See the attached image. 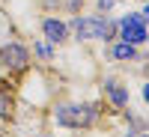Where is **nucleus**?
<instances>
[{"instance_id": "nucleus-1", "label": "nucleus", "mask_w": 149, "mask_h": 137, "mask_svg": "<svg viewBox=\"0 0 149 137\" xmlns=\"http://www.w3.org/2000/svg\"><path fill=\"white\" fill-rule=\"evenodd\" d=\"M102 119V104L98 102H66L54 107V122L60 128H93Z\"/></svg>"}, {"instance_id": "nucleus-2", "label": "nucleus", "mask_w": 149, "mask_h": 137, "mask_svg": "<svg viewBox=\"0 0 149 137\" xmlns=\"http://www.w3.org/2000/svg\"><path fill=\"white\" fill-rule=\"evenodd\" d=\"M69 33H74L78 42H113L116 39V21L104 15H74L69 21Z\"/></svg>"}, {"instance_id": "nucleus-3", "label": "nucleus", "mask_w": 149, "mask_h": 137, "mask_svg": "<svg viewBox=\"0 0 149 137\" xmlns=\"http://www.w3.org/2000/svg\"><path fill=\"white\" fill-rule=\"evenodd\" d=\"M116 39H125L131 45H146L149 33H146V6L140 12H128V15H122L116 21Z\"/></svg>"}, {"instance_id": "nucleus-4", "label": "nucleus", "mask_w": 149, "mask_h": 137, "mask_svg": "<svg viewBox=\"0 0 149 137\" xmlns=\"http://www.w3.org/2000/svg\"><path fill=\"white\" fill-rule=\"evenodd\" d=\"M0 69L9 74H24L30 69V48L21 42H3L0 45Z\"/></svg>"}, {"instance_id": "nucleus-5", "label": "nucleus", "mask_w": 149, "mask_h": 137, "mask_svg": "<svg viewBox=\"0 0 149 137\" xmlns=\"http://www.w3.org/2000/svg\"><path fill=\"white\" fill-rule=\"evenodd\" d=\"M102 92H104L107 104L113 107V110H125V107H128V102H131L128 86H125V83H119L116 78H104V83H102Z\"/></svg>"}, {"instance_id": "nucleus-6", "label": "nucleus", "mask_w": 149, "mask_h": 137, "mask_svg": "<svg viewBox=\"0 0 149 137\" xmlns=\"http://www.w3.org/2000/svg\"><path fill=\"white\" fill-rule=\"evenodd\" d=\"M42 36H45V42H51L57 48V45L69 42V24L60 21L57 15H48V18H42Z\"/></svg>"}, {"instance_id": "nucleus-7", "label": "nucleus", "mask_w": 149, "mask_h": 137, "mask_svg": "<svg viewBox=\"0 0 149 137\" xmlns=\"http://www.w3.org/2000/svg\"><path fill=\"white\" fill-rule=\"evenodd\" d=\"M110 57H113L116 63H134V60H137V45L119 39V42H113V48H110Z\"/></svg>"}, {"instance_id": "nucleus-8", "label": "nucleus", "mask_w": 149, "mask_h": 137, "mask_svg": "<svg viewBox=\"0 0 149 137\" xmlns=\"http://www.w3.org/2000/svg\"><path fill=\"white\" fill-rule=\"evenodd\" d=\"M12 107H15L12 92H9V90H0V119H9V116H12Z\"/></svg>"}, {"instance_id": "nucleus-9", "label": "nucleus", "mask_w": 149, "mask_h": 137, "mask_svg": "<svg viewBox=\"0 0 149 137\" xmlns=\"http://www.w3.org/2000/svg\"><path fill=\"white\" fill-rule=\"evenodd\" d=\"M33 51L39 54L45 63H51V60H54V45H51V42H45V39H42V42H36V45H33Z\"/></svg>"}, {"instance_id": "nucleus-10", "label": "nucleus", "mask_w": 149, "mask_h": 137, "mask_svg": "<svg viewBox=\"0 0 149 137\" xmlns=\"http://www.w3.org/2000/svg\"><path fill=\"white\" fill-rule=\"evenodd\" d=\"M113 3H116V0H95L98 12H110V9H113Z\"/></svg>"}]
</instances>
